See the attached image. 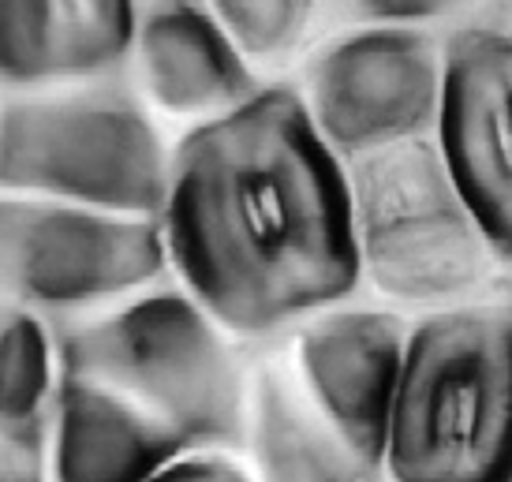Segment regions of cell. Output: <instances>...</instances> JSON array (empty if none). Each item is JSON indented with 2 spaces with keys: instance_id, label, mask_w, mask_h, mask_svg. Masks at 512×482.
<instances>
[{
  "instance_id": "obj_1",
  "label": "cell",
  "mask_w": 512,
  "mask_h": 482,
  "mask_svg": "<svg viewBox=\"0 0 512 482\" xmlns=\"http://www.w3.org/2000/svg\"><path fill=\"white\" fill-rule=\"evenodd\" d=\"M157 221L180 288L243 341L299 326L363 284L344 157L296 86H262L187 131Z\"/></svg>"
},
{
  "instance_id": "obj_2",
  "label": "cell",
  "mask_w": 512,
  "mask_h": 482,
  "mask_svg": "<svg viewBox=\"0 0 512 482\" xmlns=\"http://www.w3.org/2000/svg\"><path fill=\"white\" fill-rule=\"evenodd\" d=\"M382 471L393 482H505L512 471V299L412 318Z\"/></svg>"
},
{
  "instance_id": "obj_3",
  "label": "cell",
  "mask_w": 512,
  "mask_h": 482,
  "mask_svg": "<svg viewBox=\"0 0 512 482\" xmlns=\"http://www.w3.org/2000/svg\"><path fill=\"white\" fill-rule=\"evenodd\" d=\"M344 169L359 273L374 296L404 314L498 296L509 266L434 135L359 154Z\"/></svg>"
},
{
  "instance_id": "obj_4",
  "label": "cell",
  "mask_w": 512,
  "mask_h": 482,
  "mask_svg": "<svg viewBox=\"0 0 512 482\" xmlns=\"http://www.w3.org/2000/svg\"><path fill=\"white\" fill-rule=\"evenodd\" d=\"M60 370L113 389L187 449H240L251 374L214 314L187 288L139 292L60 341Z\"/></svg>"
},
{
  "instance_id": "obj_5",
  "label": "cell",
  "mask_w": 512,
  "mask_h": 482,
  "mask_svg": "<svg viewBox=\"0 0 512 482\" xmlns=\"http://www.w3.org/2000/svg\"><path fill=\"white\" fill-rule=\"evenodd\" d=\"M169 157L146 101L105 75L0 109V191L8 195L157 217Z\"/></svg>"
},
{
  "instance_id": "obj_6",
  "label": "cell",
  "mask_w": 512,
  "mask_h": 482,
  "mask_svg": "<svg viewBox=\"0 0 512 482\" xmlns=\"http://www.w3.org/2000/svg\"><path fill=\"white\" fill-rule=\"evenodd\" d=\"M169 270L161 221L0 191V296L27 311H83L146 292Z\"/></svg>"
},
{
  "instance_id": "obj_7",
  "label": "cell",
  "mask_w": 512,
  "mask_h": 482,
  "mask_svg": "<svg viewBox=\"0 0 512 482\" xmlns=\"http://www.w3.org/2000/svg\"><path fill=\"white\" fill-rule=\"evenodd\" d=\"M296 90L344 161L423 139L441 120L445 38L415 27H352L303 64Z\"/></svg>"
},
{
  "instance_id": "obj_8",
  "label": "cell",
  "mask_w": 512,
  "mask_h": 482,
  "mask_svg": "<svg viewBox=\"0 0 512 482\" xmlns=\"http://www.w3.org/2000/svg\"><path fill=\"white\" fill-rule=\"evenodd\" d=\"M412 318L397 307L337 303L296 326L292 374L322 423L363 468H382Z\"/></svg>"
},
{
  "instance_id": "obj_9",
  "label": "cell",
  "mask_w": 512,
  "mask_h": 482,
  "mask_svg": "<svg viewBox=\"0 0 512 482\" xmlns=\"http://www.w3.org/2000/svg\"><path fill=\"white\" fill-rule=\"evenodd\" d=\"M434 139L512 270V27L479 15L445 38V101Z\"/></svg>"
},
{
  "instance_id": "obj_10",
  "label": "cell",
  "mask_w": 512,
  "mask_h": 482,
  "mask_svg": "<svg viewBox=\"0 0 512 482\" xmlns=\"http://www.w3.org/2000/svg\"><path fill=\"white\" fill-rule=\"evenodd\" d=\"M131 57L150 105L184 120H210L262 90L202 0H139Z\"/></svg>"
},
{
  "instance_id": "obj_11",
  "label": "cell",
  "mask_w": 512,
  "mask_h": 482,
  "mask_svg": "<svg viewBox=\"0 0 512 482\" xmlns=\"http://www.w3.org/2000/svg\"><path fill=\"white\" fill-rule=\"evenodd\" d=\"M139 0H0V83L101 79L131 53Z\"/></svg>"
},
{
  "instance_id": "obj_12",
  "label": "cell",
  "mask_w": 512,
  "mask_h": 482,
  "mask_svg": "<svg viewBox=\"0 0 512 482\" xmlns=\"http://www.w3.org/2000/svg\"><path fill=\"white\" fill-rule=\"evenodd\" d=\"M180 453H187L184 441L135 404L83 374L60 370L53 482H146Z\"/></svg>"
},
{
  "instance_id": "obj_13",
  "label": "cell",
  "mask_w": 512,
  "mask_h": 482,
  "mask_svg": "<svg viewBox=\"0 0 512 482\" xmlns=\"http://www.w3.org/2000/svg\"><path fill=\"white\" fill-rule=\"evenodd\" d=\"M247 445L255 482H363L378 471L344 449L285 363H262L251 374Z\"/></svg>"
},
{
  "instance_id": "obj_14",
  "label": "cell",
  "mask_w": 512,
  "mask_h": 482,
  "mask_svg": "<svg viewBox=\"0 0 512 482\" xmlns=\"http://www.w3.org/2000/svg\"><path fill=\"white\" fill-rule=\"evenodd\" d=\"M53 344L42 318L15 307L0 318V426L42 423L45 404L57 397Z\"/></svg>"
},
{
  "instance_id": "obj_15",
  "label": "cell",
  "mask_w": 512,
  "mask_h": 482,
  "mask_svg": "<svg viewBox=\"0 0 512 482\" xmlns=\"http://www.w3.org/2000/svg\"><path fill=\"white\" fill-rule=\"evenodd\" d=\"M255 68H277L303 49L318 0H202Z\"/></svg>"
},
{
  "instance_id": "obj_16",
  "label": "cell",
  "mask_w": 512,
  "mask_h": 482,
  "mask_svg": "<svg viewBox=\"0 0 512 482\" xmlns=\"http://www.w3.org/2000/svg\"><path fill=\"white\" fill-rule=\"evenodd\" d=\"M333 8L348 15L356 27L434 30L441 23H456L471 12H483L486 0H333Z\"/></svg>"
},
{
  "instance_id": "obj_17",
  "label": "cell",
  "mask_w": 512,
  "mask_h": 482,
  "mask_svg": "<svg viewBox=\"0 0 512 482\" xmlns=\"http://www.w3.org/2000/svg\"><path fill=\"white\" fill-rule=\"evenodd\" d=\"M49 453H45L42 423L0 426V482H45Z\"/></svg>"
},
{
  "instance_id": "obj_18",
  "label": "cell",
  "mask_w": 512,
  "mask_h": 482,
  "mask_svg": "<svg viewBox=\"0 0 512 482\" xmlns=\"http://www.w3.org/2000/svg\"><path fill=\"white\" fill-rule=\"evenodd\" d=\"M146 482H255L251 471L236 464L225 449H187L172 456L165 468Z\"/></svg>"
},
{
  "instance_id": "obj_19",
  "label": "cell",
  "mask_w": 512,
  "mask_h": 482,
  "mask_svg": "<svg viewBox=\"0 0 512 482\" xmlns=\"http://www.w3.org/2000/svg\"><path fill=\"white\" fill-rule=\"evenodd\" d=\"M483 19H494V23H505V27H512V0H486Z\"/></svg>"
},
{
  "instance_id": "obj_20",
  "label": "cell",
  "mask_w": 512,
  "mask_h": 482,
  "mask_svg": "<svg viewBox=\"0 0 512 482\" xmlns=\"http://www.w3.org/2000/svg\"><path fill=\"white\" fill-rule=\"evenodd\" d=\"M363 482H393V479H389V475H385V471L378 468V471H370V475H367Z\"/></svg>"
},
{
  "instance_id": "obj_21",
  "label": "cell",
  "mask_w": 512,
  "mask_h": 482,
  "mask_svg": "<svg viewBox=\"0 0 512 482\" xmlns=\"http://www.w3.org/2000/svg\"><path fill=\"white\" fill-rule=\"evenodd\" d=\"M501 292L512 299V270H505V281H501Z\"/></svg>"
},
{
  "instance_id": "obj_22",
  "label": "cell",
  "mask_w": 512,
  "mask_h": 482,
  "mask_svg": "<svg viewBox=\"0 0 512 482\" xmlns=\"http://www.w3.org/2000/svg\"><path fill=\"white\" fill-rule=\"evenodd\" d=\"M505 482H512V471H509V479H505Z\"/></svg>"
}]
</instances>
